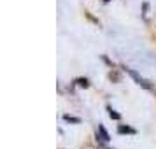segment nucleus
<instances>
[{
    "instance_id": "obj_7",
    "label": "nucleus",
    "mask_w": 156,
    "mask_h": 149,
    "mask_svg": "<svg viewBox=\"0 0 156 149\" xmlns=\"http://www.w3.org/2000/svg\"><path fill=\"white\" fill-rule=\"evenodd\" d=\"M63 121H67V123H74V125H79V123H81V118H76V116H72V114H63Z\"/></svg>"
},
{
    "instance_id": "obj_9",
    "label": "nucleus",
    "mask_w": 156,
    "mask_h": 149,
    "mask_svg": "<svg viewBox=\"0 0 156 149\" xmlns=\"http://www.w3.org/2000/svg\"><path fill=\"white\" fill-rule=\"evenodd\" d=\"M97 146H98V149H112V147H109L107 144H97Z\"/></svg>"
},
{
    "instance_id": "obj_1",
    "label": "nucleus",
    "mask_w": 156,
    "mask_h": 149,
    "mask_svg": "<svg viewBox=\"0 0 156 149\" xmlns=\"http://www.w3.org/2000/svg\"><path fill=\"white\" fill-rule=\"evenodd\" d=\"M121 69H123V70L126 72L128 76H130V77L133 79L135 83H137V84L140 86V88H144V90H153V84H151V83H149L147 79H144L140 76V74H139V72H135L133 69H130V67H121Z\"/></svg>"
},
{
    "instance_id": "obj_8",
    "label": "nucleus",
    "mask_w": 156,
    "mask_h": 149,
    "mask_svg": "<svg viewBox=\"0 0 156 149\" xmlns=\"http://www.w3.org/2000/svg\"><path fill=\"white\" fill-rule=\"evenodd\" d=\"M147 14H149V4L144 2L142 4V18H144V21H147Z\"/></svg>"
},
{
    "instance_id": "obj_10",
    "label": "nucleus",
    "mask_w": 156,
    "mask_h": 149,
    "mask_svg": "<svg viewBox=\"0 0 156 149\" xmlns=\"http://www.w3.org/2000/svg\"><path fill=\"white\" fill-rule=\"evenodd\" d=\"M104 2H111V0H104Z\"/></svg>"
},
{
    "instance_id": "obj_4",
    "label": "nucleus",
    "mask_w": 156,
    "mask_h": 149,
    "mask_svg": "<svg viewBox=\"0 0 156 149\" xmlns=\"http://www.w3.org/2000/svg\"><path fill=\"white\" fill-rule=\"evenodd\" d=\"M109 79H111V81H112V83H116V84H118V83H121V74H119V69H111V72H109Z\"/></svg>"
},
{
    "instance_id": "obj_6",
    "label": "nucleus",
    "mask_w": 156,
    "mask_h": 149,
    "mask_svg": "<svg viewBox=\"0 0 156 149\" xmlns=\"http://www.w3.org/2000/svg\"><path fill=\"white\" fill-rule=\"evenodd\" d=\"M74 84L76 86H79V88H90V81H88V79L86 77H77L76 79V81H74Z\"/></svg>"
},
{
    "instance_id": "obj_2",
    "label": "nucleus",
    "mask_w": 156,
    "mask_h": 149,
    "mask_svg": "<svg viewBox=\"0 0 156 149\" xmlns=\"http://www.w3.org/2000/svg\"><path fill=\"white\" fill-rule=\"evenodd\" d=\"M95 137H97V144H109L111 142V135L102 123H98V126L95 128Z\"/></svg>"
},
{
    "instance_id": "obj_3",
    "label": "nucleus",
    "mask_w": 156,
    "mask_h": 149,
    "mask_svg": "<svg viewBox=\"0 0 156 149\" xmlns=\"http://www.w3.org/2000/svg\"><path fill=\"white\" fill-rule=\"evenodd\" d=\"M118 133L119 135H135L137 130L130 125H118Z\"/></svg>"
},
{
    "instance_id": "obj_5",
    "label": "nucleus",
    "mask_w": 156,
    "mask_h": 149,
    "mask_svg": "<svg viewBox=\"0 0 156 149\" xmlns=\"http://www.w3.org/2000/svg\"><path fill=\"white\" fill-rule=\"evenodd\" d=\"M107 114H109V118L111 119H114V121H119L121 119V114L116 111V109H112L111 105H107Z\"/></svg>"
}]
</instances>
